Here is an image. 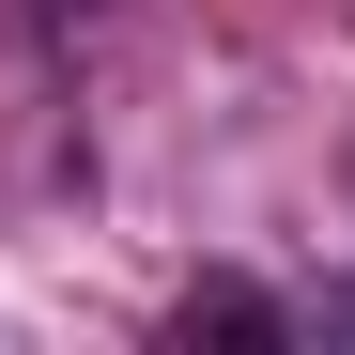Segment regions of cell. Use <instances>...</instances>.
Instances as JSON below:
<instances>
[{"label": "cell", "instance_id": "obj_1", "mask_svg": "<svg viewBox=\"0 0 355 355\" xmlns=\"http://www.w3.org/2000/svg\"><path fill=\"white\" fill-rule=\"evenodd\" d=\"M186 340H278V309H263V293H232V278H216V293H186Z\"/></svg>", "mask_w": 355, "mask_h": 355}]
</instances>
